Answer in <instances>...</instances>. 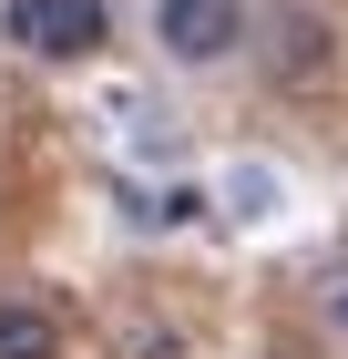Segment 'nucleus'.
Wrapping results in <instances>:
<instances>
[{
	"mask_svg": "<svg viewBox=\"0 0 348 359\" xmlns=\"http://www.w3.org/2000/svg\"><path fill=\"white\" fill-rule=\"evenodd\" d=\"M154 41H164V62L215 72V62L246 52V0H154Z\"/></svg>",
	"mask_w": 348,
	"mask_h": 359,
	"instance_id": "nucleus-1",
	"label": "nucleus"
},
{
	"mask_svg": "<svg viewBox=\"0 0 348 359\" xmlns=\"http://www.w3.org/2000/svg\"><path fill=\"white\" fill-rule=\"evenodd\" d=\"M318 308H328V329L348 339V257H338V267H328V287H318Z\"/></svg>",
	"mask_w": 348,
	"mask_h": 359,
	"instance_id": "nucleus-4",
	"label": "nucleus"
},
{
	"mask_svg": "<svg viewBox=\"0 0 348 359\" xmlns=\"http://www.w3.org/2000/svg\"><path fill=\"white\" fill-rule=\"evenodd\" d=\"M0 31L21 41V52H41V62H82V52H103V0H11L0 11Z\"/></svg>",
	"mask_w": 348,
	"mask_h": 359,
	"instance_id": "nucleus-2",
	"label": "nucleus"
},
{
	"mask_svg": "<svg viewBox=\"0 0 348 359\" xmlns=\"http://www.w3.org/2000/svg\"><path fill=\"white\" fill-rule=\"evenodd\" d=\"M0 359H62V318L52 308H0Z\"/></svg>",
	"mask_w": 348,
	"mask_h": 359,
	"instance_id": "nucleus-3",
	"label": "nucleus"
}]
</instances>
